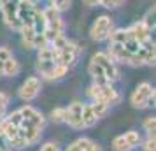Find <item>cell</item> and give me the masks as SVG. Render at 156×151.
I'll list each match as a JSON object with an SVG mask.
<instances>
[{"instance_id": "1", "label": "cell", "mask_w": 156, "mask_h": 151, "mask_svg": "<svg viewBox=\"0 0 156 151\" xmlns=\"http://www.w3.org/2000/svg\"><path fill=\"white\" fill-rule=\"evenodd\" d=\"M12 114L16 120V134L7 141L9 146L16 149H23L39 142L46 125V118L42 116V113L34 106L27 104L21 109L14 111Z\"/></svg>"}, {"instance_id": "2", "label": "cell", "mask_w": 156, "mask_h": 151, "mask_svg": "<svg viewBox=\"0 0 156 151\" xmlns=\"http://www.w3.org/2000/svg\"><path fill=\"white\" fill-rule=\"evenodd\" d=\"M37 72L48 81H56L62 79L65 74L69 72L67 67L56 63V58L53 53V48L49 44H44L42 48L37 51Z\"/></svg>"}, {"instance_id": "3", "label": "cell", "mask_w": 156, "mask_h": 151, "mask_svg": "<svg viewBox=\"0 0 156 151\" xmlns=\"http://www.w3.org/2000/svg\"><path fill=\"white\" fill-rule=\"evenodd\" d=\"M49 46L53 48V53H55V58H56L58 65H63L67 69H70L72 65L77 62L81 49H79L77 44L69 41L65 35L58 37L56 41H53Z\"/></svg>"}, {"instance_id": "4", "label": "cell", "mask_w": 156, "mask_h": 151, "mask_svg": "<svg viewBox=\"0 0 156 151\" xmlns=\"http://www.w3.org/2000/svg\"><path fill=\"white\" fill-rule=\"evenodd\" d=\"M44 13V37L46 42L51 44L53 41H56L58 37L63 35V20H62V13L49 5V7L42 9Z\"/></svg>"}, {"instance_id": "5", "label": "cell", "mask_w": 156, "mask_h": 151, "mask_svg": "<svg viewBox=\"0 0 156 151\" xmlns=\"http://www.w3.org/2000/svg\"><path fill=\"white\" fill-rule=\"evenodd\" d=\"M86 95L91 99V102H104L107 106H114L121 102V93L114 88V83H93L91 86L88 88Z\"/></svg>"}, {"instance_id": "6", "label": "cell", "mask_w": 156, "mask_h": 151, "mask_svg": "<svg viewBox=\"0 0 156 151\" xmlns=\"http://www.w3.org/2000/svg\"><path fill=\"white\" fill-rule=\"evenodd\" d=\"M130 104L135 109L151 107V104H154V88H153V84L147 83V81L139 83L130 95Z\"/></svg>"}, {"instance_id": "7", "label": "cell", "mask_w": 156, "mask_h": 151, "mask_svg": "<svg viewBox=\"0 0 156 151\" xmlns=\"http://www.w3.org/2000/svg\"><path fill=\"white\" fill-rule=\"evenodd\" d=\"M112 30H114V23H112V20H111V16L102 14L93 21L91 28H90V35H91L93 41L102 42V41H107V39H109V35H111Z\"/></svg>"}, {"instance_id": "8", "label": "cell", "mask_w": 156, "mask_h": 151, "mask_svg": "<svg viewBox=\"0 0 156 151\" xmlns=\"http://www.w3.org/2000/svg\"><path fill=\"white\" fill-rule=\"evenodd\" d=\"M91 60H95V62L104 69L105 77H107L109 83H116V81L119 79V69H118V63L111 58V55H109L107 51H98V53H95V55L91 56Z\"/></svg>"}, {"instance_id": "9", "label": "cell", "mask_w": 156, "mask_h": 151, "mask_svg": "<svg viewBox=\"0 0 156 151\" xmlns=\"http://www.w3.org/2000/svg\"><path fill=\"white\" fill-rule=\"evenodd\" d=\"M142 142V137L137 130H128L121 135L112 139V149L114 151H132Z\"/></svg>"}, {"instance_id": "10", "label": "cell", "mask_w": 156, "mask_h": 151, "mask_svg": "<svg viewBox=\"0 0 156 151\" xmlns=\"http://www.w3.org/2000/svg\"><path fill=\"white\" fill-rule=\"evenodd\" d=\"M0 13H2V18H4V23L7 25V28L20 32L21 25L18 20V0H5L0 5Z\"/></svg>"}, {"instance_id": "11", "label": "cell", "mask_w": 156, "mask_h": 151, "mask_svg": "<svg viewBox=\"0 0 156 151\" xmlns=\"http://www.w3.org/2000/svg\"><path fill=\"white\" fill-rule=\"evenodd\" d=\"M41 90H42V81L39 79L37 76H32V77H28V79L20 86L18 95H20V99H21L23 102H32L39 97Z\"/></svg>"}, {"instance_id": "12", "label": "cell", "mask_w": 156, "mask_h": 151, "mask_svg": "<svg viewBox=\"0 0 156 151\" xmlns=\"http://www.w3.org/2000/svg\"><path fill=\"white\" fill-rule=\"evenodd\" d=\"M20 34H21L23 46L28 48V49H39V48H42L44 44H48L46 42V39H44V35L42 34H37L32 25H25V27H21Z\"/></svg>"}, {"instance_id": "13", "label": "cell", "mask_w": 156, "mask_h": 151, "mask_svg": "<svg viewBox=\"0 0 156 151\" xmlns=\"http://www.w3.org/2000/svg\"><path fill=\"white\" fill-rule=\"evenodd\" d=\"M83 104L81 102H72L69 107H65V121L74 130H83Z\"/></svg>"}, {"instance_id": "14", "label": "cell", "mask_w": 156, "mask_h": 151, "mask_svg": "<svg viewBox=\"0 0 156 151\" xmlns=\"http://www.w3.org/2000/svg\"><path fill=\"white\" fill-rule=\"evenodd\" d=\"M126 30H128V34L133 37L137 42L142 44V42H146V41H151V32H153V28H149L142 20H140V21H137V23H133V25H132V27H128Z\"/></svg>"}, {"instance_id": "15", "label": "cell", "mask_w": 156, "mask_h": 151, "mask_svg": "<svg viewBox=\"0 0 156 151\" xmlns=\"http://www.w3.org/2000/svg\"><path fill=\"white\" fill-rule=\"evenodd\" d=\"M81 120H83V128H91L95 123L98 121V118L95 116L91 109V104H83V116H81Z\"/></svg>"}, {"instance_id": "16", "label": "cell", "mask_w": 156, "mask_h": 151, "mask_svg": "<svg viewBox=\"0 0 156 151\" xmlns=\"http://www.w3.org/2000/svg\"><path fill=\"white\" fill-rule=\"evenodd\" d=\"M20 70H21L20 62H18L14 56H11L7 62H5V65H4V72H2V76H5V77H14V76L20 74Z\"/></svg>"}, {"instance_id": "17", "label": "cell", "mask_w": 156, "mask_h": 151, "mask_svg": "<svg viewBox=\"0 0 156 151\" xmlns=\"http://www.w3.org/2000/svg\"><path fill=\"white\" fill-rule=\"evenodd\" d=\"M77 142L81 146V151H102L98 144L91 139H88V137H81V139H77Z\"/></svg>"}, {"instance_id": "18", "label": "cell", "mask_w": 156, "mask_h": 151, "mask_svg": "<svg viewBox=\"0 0 156 151\" xmlns=\"http://www.w3.org/2000/svg\"><path fill=\"white\" fill-rule=\"evenodd\" d=\"M91 109H93V113H95V116H97L98 120H102V118L109 113L111 106H107L104 102H91Z\"/></svg>"}, {"instance_id": "19", "label": "cell", "mask_w": 156, "mask_h": 151, "mask_svg": "<svg viewBox=\"0 0 156 151\" xmlns=\"http://www.w3.org/2000/svg\"><path fill=\"white\" fill-rule=\"evenodd\" d=\"M142 127H144V130L147 132V135H154L156 118H154V116H147V118L144 120V123H142Z\"/></svg>"}, {"instance_id": "20", "label": "cell", "mask_w": 156, "mask_h": 151, "mask_svg": "<svg viewBox=\"0 0 156 151\" xmlns=\"http://www.w3.org/2000/svg\"><path fill=\"white\" fill-rule=\"evenodd\" d=\"M7 107H9V95L5 92H0V120L7 114Z\"/></svg>"}, {"instance_id": "21", "label": "cell", "mask_w": 156, "mask_h": 151, "mask_svg": "<svg viewBox=\"0 0 156 151\" xmlns=\"http://www.w3.org/2000/svg\"><path fill=\"white\" fill-rule=\"evenodd\" d=\"M51 120L55 123H63L65 121V107H56L51 111Z\"/></svg>"}, {"instance_id": "22", "label": "cell", "mask_w": 156, "mask_h": 151, "mask_svg": "<svg viewBox=\"0 0 156 151\" xmlns=\"http://www.w3.org/2000/svg\"><path fill=\"white\" fill-rule=\"evenodd\" d=\"M12 56V53L9 48H0V76H2V72H4V65L7 62L9 58Z\"/></svg>"}, {"instance_id": "23", "label": "cell", "mask_w": 156, "mask_h": 151, "mask_svg": "<svg viewBox=\"0 0 156 151\" xmlns=\"http://www.w3.org/2000/svg\"><path fill=\"white\" fill-rule=\"evenodd\" d=\"M49 2H51V5L56 11H60V13H63V11H67L70 7V0H49Z\"/></svg>"}, {"instance_id": "24", "label": "cell", "mask_w": 156, "mask_h": 151, "mask_svg": "<svg viewBox=\"0 0 156 151\" xmlns=\"http://www.w3.org/2000/svg\"><path fill=\"white\" fill-rule=\"evenodd\" d=\"M142 144V149L144 151H154V146H156V141H154V135H147V139L144 141Z\"/></svg>"}, {"instance_id": "25", "label": "cell", "mask_w": 156, "mask_h": 151, "mask_svg": "<svg viewBox=\"0 0 156 151\" xmlns=\"http://www.w3.org/2000/svg\"><path fill=\"white\" fill-rule=\"evenodd\" d=\"M39 151H62V149H60V146H58L56 142H46V144L41 146Z\"/></svg>"}, {"instance_id": "26", "label": "cell", "mask_w": 156, "mask_h": 151, "mask_svg": "<svg viewBox=\"0 0 156 151\" xmlns=\"http://www.w3.org/2000/svg\"><path fill=\"white\" fill-rule=\"evenodd\" d=\"M84 4L88 7H95V5H98V0H84Z\"/></svg>"}, {"instance_id": "27", "label": "cell", "mask_w": 156, "mask_h": 151, "mask_svg": "<svg viewBox=\"0 0 156 151\" xmlns=\"http://www.w3.org/2000/svg\"><path fill=\"white\" fill-rule=\"evenodd\" d=\"M0 151H9V149H5V148H2V146H0Z\"/></svg>"}, {"instance_id": "28", "label": "cell", "mask_w": 156, "mask_h": 151, "mask_svg": "<svg viewBox=\"0 0 156 151\" xmlns=\"http://www.w3.org/2000/svg\"><path fill=\"white\" fill-rule=\"evenodd\" d=\"M28 2H34V4H37V0H28Z\"/></svg>"}]
</instances>
